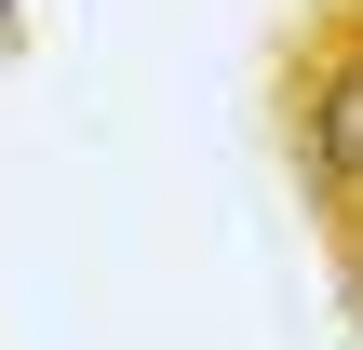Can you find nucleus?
Instances as JSON below:
<instances>
[{
    "mask_svg": "<svg viewBox=\"0 0 363 350\" xmlns=\"http://www.w3.org/2000/svg\"><path fill=\"white\" fill-rule=\"evenodd\" d=\"M310 162H323L337 202H363V40L323 67V94H310Z\"/></svg>",
    "mask_w": 363,
    "mask_h": 350,
    "instance_id": "1",
    "label": "nucleus"
},
{
    "mask_svg": "<svg viewBox=\"0 0 363 350\" xmlns=\"http://www.w3.org/2000/svg\"><path fill=\"white\" fill-rule=\"evenodd\" d=\"M0 27H13V0H0Z\"/></svg>",
    "mask_w": 363,
    "mask_h": 350,
    "instance_id": "2",
    "label": "nucleus"
}]
</instances>
